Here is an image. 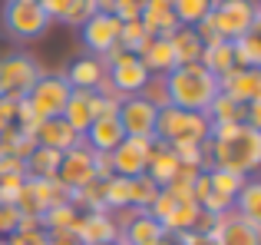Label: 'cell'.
<instances>
[{"instance_id":"681fc988","label":"cell","mask_w":261,"mask_h":245,"mask_svg":"<svg viewBox=\"0 0 261 245\" xmlns=\"http://www.w3.org/2000/svg\"><path fill=\"white\" fill-rule=\"evenodd\" d=\"M96 13H116V0H93Z\"/></svg>"},{"instance_id":"4fadbf2b","label":"cell","mask_w":261,"mask_h":245,"mask_svg":"<svg viewBox=\"0 0 261 245\" xmlns=\"http://www.w3.org/2000/svg\"><path fill=\"white\" fill-rule=\"evenodd\" d=\"M106 77H109V83L116 86L119 96H139V90L146 86V80H149V70L142 66L139 57L126 53L122 60H116V63L106 70Z\"/></svg>"},{"instance_id":"f546056e","label":"cell","mask_w":261,"mask_h":245,"mask_svg":"<svg viewBox=\"0 0 261 245\" xmlns=\"http://www.w3.org/2000/svg\"><path fill=\"white\" fill-rule=\"evenodd\" d=\"M63 119L73 126V133L83 136L93 122V110H89V90H73L70 103L63 106Z\"/></svg>"},{"instance_id":"d590c367","label":"cell","mask_w":261,"mask_h":245,"mask_svg":"<svg viewBox=\"0 0 261 245\" xmlns=\"http://www.w3.org/2000/svg\"><path fill=\"white\" fill-rule=\"evenodd\" d=\"M129 206V179L109 176L106 179V212H119Z\"/></svg>"},{"instance_id":"603a6c76","label":"cell","mask_w":261,"mask_h":245,"mask_svg":"<svg viewBox=\"0 0 261 245\" xmlns=\"http://www.w3.org/2000/svg\"><path fill=\"white\" fill-rule=\"evenodd\" d=\"M60 159H63V153H57V149H46V146H37V149H33V153L23 159V176H27V179H57Z\"/></svg>"},{"instance_id":"74e56055","label":"cell","mask_w":261,"mask_h":245,"mask_svg":"<svg viewBox=\"0 0 261 245\" xmlns=\"http://www.w3.org/2000/svg\"><path fill=\"white\" fill-rule=\"evenodd\" d=\"M172 153L182 166L202 169V142H172Z\"/></svg>"},{"instance_id":"6da1fadb","label":"cell","mask_w":261,"mask_h":245,"mask_svg":"<svg viewBox=\"0 0 261 245\" xmlns=\"http://www.w3.org/2000/svg\"><path fill=\"white\" fill-rule=\"evenodd\" d=\"M261 166V129L245 122L235 126H212V136L202 142V169H228L245 179Z\"/></svg>"},{"instance_id":"d6a6232c","label":"cell","mask_w":261,"mask_h":245,"mask_svg":"<svg viewBox=\"0 0 261 245\" xmlns=\"http://www.w3.org/2000/svg\"><path fill=\"white\" fill-rule=\"evenodd\" d=\"M155 195H159V186H155V182L149 179L146 173L136 176V179H129V206H136V209H149Z\"/></svg>"},{"instance_id":"44dd1931","label":"cell","mask_w":261,"mask_h":245,"mask_svg":"<svg viewBox=\"0 0 261 245\" xmlns=\"http://www.w3.org/2000/svg\"><path fill=\"white\" fill-rule=\"evenodd\" d=\"M139 23H142V30H146V37H162V40H169L178 27H182L175 20L172 7H159V4H146L142 7Z\"/></svg>"},{"instance_id":"5b68a950","label":"cell","mask_w":261,"mask_h":245,"mask_svg":"<svg viewBox=\"0 0 261 245\" xmlns=\"http://www.w3.org/2000/svg\"><path fill=\"white\" fill-rule=\"evenodd\" d=\"M212 20L222 40H238L261 27V10L255 0H212Z\"/></svg>"},{"instance_id":"2e32d148","label":"cell","mask_w":261,"mask_h":245,"mask_svg":"<svg viewBox=\"0 0 261 245\" xmlns=\"http://www.w3.org/2000/svg\"><path fill=\"white\" fill-rule=\"evenodd\" d=\"M33 139H37V146H46V149H57V153H66V149H73L83 136L73 133V126L66 122L63 116H50V119H40L37 129H33Z\"/></svg>"},{"instance_id":"30bf717a","label":"cell","mask_w":261,"mask_h":245,"mask_svg":"<svg viewBox=\"0 0 261 245\" xmlns=\"http://www.w3.org/2000/svg\"><path fill=\"white\" fill-rule=\"evenodd\" d=\"M155 139H139V136H126L119 146L113 149V176H122V179H136V176L146 173L149 162V149H152Z\"/></svg>"},{"instance_id":"277c9868","label":"cell","mask_w":261,"mask_h":245,"mask_svg":"<svg viewBox=\"0 0 261 245\" xmlns=\"http://www.w3.org/2000/svg\"><path fill=\"white\" fill-rule=\"evenodd\" d=\"M40 77H43V70L30 53L13 50L7 57H0V96L4 100H13V103L23 100Z\"/></svg>"},{"instance_id":"60d3db41","label":"cell","mask_w":261,"mask_h":245,"mask_svg":"<svg viewBox=\"0 0 261 245\" xmlns=\"http://www.w3.org/2000/svg\"><path fill=\"white\" fill-rule=\"evenodd\" d=\"M142 7H146V0H116V13L113 17H119L122 23H126V20H139Z\"/></svg>"},{"instance_id":"7dc6e473","label":"cell","mask_w":261,"mask_h":245,"mask_svg":"<svg viewBox=\"0 0 261 245\" xmlns=\"http://www.w3.org/2000/svg\"><path fill=\"white\" fill-rule=\"evenodd\" d=\"M175 242L178 245H215L212 235H198V232H182V235H175Z\"/></svg>"},{"instance_id":"52a82bcc","label":"cell","mask_w":261,"mask_h":245,"mask_svg":"<svg viewBox=\"0 0 261 245\" xmlns=\"http://www.w3.org/2000/svg\"><path fill=\"white\" fill-rule=\"evenodd\" d=\"M0 23L13 40H37L50 30V17L40 4H13V0L4 4Z\"/></svg>"},{"instance_id":"d6986e66","label":"cell","mask_w":261,"mask_h":245,"mask_svg":"<svg viewBox=\"0 0 261 245\" xmlns=\"http://www.w3.org/2000/svg\"><path fill=\"white\" fill-rule=\"evenodd\" d=\"M139 60L149 70V77H166V73H172L178 66L175 53H172V43L162 40V37H149L146 43H142V50H139Z\"/></svg>"},{"instance_id":"c3c4849f","label":"cell","mask_w":261,"mask_h":245,"mask_svg":"<svg viewBox=\"0 0 261 245\" xmlns=\"http://www.w3.org/2000/svg\"><path fill=\"white\" fill-rule=\"evenodd\" d=\"M46 245H83L73 232H46Z\"/></svg>"},{"instance_id":"cb8c5ba5","label":"cell","mask_w":261,"mask_h":245,"mask_svg":"<svg viewBox=\"0 0 261 245\" xmlns=\"http://www.w3.org/2000/svg\"><path fill=\"white\" fill-rule=\"evenodd\" d=\"M231 212L242 215V219H248V222H258V226H261V182L255 179V176H251V179H245V186L235 192Z\"/></svg>"},{"instance_id":"11a10c76","label":"cell","mask_w":261,"mask_h":245,"mask_svg":"<svg viewBox=\"0 0 261 245\" xmlns=\"http://www.w3.org/2000/svg\"><path fill=\"white\" fill-rule=\"evenodd\" d=\"M109 245H122V242H119V239H116V242H109Z\"/></svg>"},{"instance_id":"5bb4252c","label":"cell","mask_w":261,"mask_h":245,"mask_svg":"<svg viewBox=\"0 0 261 245\" xmlns=\"http://www.w3.org/2000/svg\"><path fill=\"white\" fill-rule=\"evenodd\" d=\"M215 245H261V226L258 222H248L235 212L218 215V226L212 232Z\"/></svg>"},{"instance_id":"8d00e7d4","label":"cell","mask_w":261,"mask_h":245,"mask_svg":"<svg viewBox=\"0 0 261 245\" xmlns=\"http://www.w3.org/2000/svg\"><path fill=\"white\" fill-rule=\"evenodd\" d=\"M139 96L146 100L149 106H155V110H166V106H172V103H169V86H166V77H149V80H146V86L139 90Z\"/></svg>"},{"instance_id":"8fae6325","label":"cell","mask_w":261,"mask_h":245,"mask_svg":"<svg viewBox=\"0 0 261 245\" xmlns=\"http://www.w3.org/2000/svg\"><path fill=\"white\" fill-rule=\"evenodd\" d=\"M218 93L231 96L242 106L258 103L261 100V70H242V66H235L225 77H218Z\"/></svg>"},{"instance_id":"7402d4cb","label":"cell","mask_w":261,"mask_h":245,"mask_svg":"<svg viewBox=\"0 0 261 245\" xmlns=\"http://www.w3.org/2000/svg\"><path fill=\"white\" fill-rule=\"evenodd\" d=\"M162 226L152 219L149 212H139L126 229H119V242L122 245H152L155 239H162Z\"/></svg>"},{"instance_id":"836d02e7","label":"cell","mask_w":261,"mask_h":245,"mask_svg":"<svg viewBox=\"0 0 261 245\" xmlns=\"http://www.w3.org/2000/svg\"><path fill=\"white\" fill-rule=\"evenodd\" d=\"M205 176H208L212 189H218L222 195H228L231 202H235V192L245 186V176H238V173H228V169H205Z\"/></svg>"},{"instance_id":"ffe728a7","label":"cell","mask_w":261,"mask_h":245,"mask_svg":"<svg viewBox=\"0 0 261 245\" xmlns=\"http://www.w3.org/2000/svg\"><path fill=\"white\" fill-rule=\"evenodd\" d=\"M66 77V83L73 86V90H96V83H99L102 77H106V66H102V60L99 57H76L70 63V70L63 73Z\"/></svg>"},{"instance_id":"f35d334b","label":"cell","mask_w":261,"mask_h":245,"mask_svg":"<svg viewBox=\"0 0 261 245\" xmlns=\"http://www.w3.org/2000/svg\"><path fill=\"white\" fill-rule=\"evenodd\" d=\"M23 182H27V176H0V206H13Z\"/></svg>"},{"instance_id":"f907efd6","label":"cell","mask_w":261,"mask_h":245,"mask_svg":"<svg viewBox=\"0 0 261 245\" xmlns=\"http://www.w3.org/2000/svg\"><path fill=\"white\" fill-rule=\"evenodd\" d=\"M152 245H178V242H175V235H162V239H155Z\"/></svg>"},{"instance_id":"3957f363","label":"cell","mask_w":261,"mask_h":245,"mask_svg":"<svg viewBox=\"0 0 261 245\" xmlns=\"http://www.w3.org/2000/svg\"><path fill=\"white\" fill-rule=\"evenodd\" d=\"M212 136V122L198 110H178L166 106L155 113V139L172 146V142H205Z\"/></svg>"},{"instance_id":"4dcf8cb0","label":"cell","mask_w":261,"mask_h":245,"mask_svg":"<svg viewBox=\"0 0 261 245\" xmlns=\"http://www.w3.org/2000/svg\"><path fill=\"white\" fill-rule=\"evenodd\" d=\"M70 202L80 209V212H106V182L93 179L89 186L76 189V192L70 195Z\"/></svg>"},{"instance_id":"83f0119b","label":"cell","mask_w":261,"mask_h":245,"mask_svg":"<svg viewBox=\"0 0 261 245\" xmlns=\"http://www.w3.org/2000/svg\"><path fill=\"white\" fill-rule=\"evenodd\" d=\"M198 63H202L212 77H225L228 70H235V50H231V40H222V43L205 46Z\"/></svg>"},{"instance_id":"ab89813d","label":"cell","mask_w":261,"mask_h":245,"mask_svg":"<svg viewBox=\"0 0 261 245\" xmlns=\"http://www.w3.org/2000/svg\"><path fill=\"white\" fill-rule=\"evenodd\" d=\"M40 7L46 10L50 23H53V20H60V23H63V20L70 17V10L76 7V0H40Z\"/></svg>"},{"instance_id":"d4e9b609","label":"cell","mask_w":261,"mask_h":245,"mask_svg":"<svg viewBox=\"0 0 261 245\" xmlns=\"http://www.w3.org/2000/svg\"><path fill=\"white\" fill-rule=\"evenodd\" d=\"M80 209L73 202H63V206H50L46 212H40V229L43 232H73L80 222Z\"/></svg>"},{"instance_id":"1f68e13d","label":"cell","mask_w":261,"mask_h":245,"mask_svg":"<svg viewBox=\"0 0 261 245\" xmlns=\"http://www.w3.org/2000/svg\"><path fill=\"white\" fill-rule=\"evenodd\" d=\"M172 13L182 27H195L212 13V0H172Z\"/></svg>"},{"instance_id":"b9f144b4","label":"cell","mask_w":261,"mask_h":245,"mask_svg":"<svg viewBox=\"0 0 261 245\" xmlns=\"http://www.w3.org/2000/svg\"><path fill=\"white\" fill-rule=\"evenodd\" d=\"M215 226H218V215H215V212H205V209H198V212H195V222H192L189 232L212 235V232H215Z\"/></svg>"},{"instance_id":"e0dca14e","label":"cell","mask_w":261,"mask_h":245,"mask_svg":"<svg viewBox=\"0 0 261 245\" xmlns=\"http://www.w3.org/2000/svg\"><path fill=\"white\" fill-rule=\"evenodd\" d=\"M122 139H126V133L119 126V116H96L83 133V142L93 153H113Z\"/></svg>"},{"instance_id":"db71d44e","label":"cell","mask_w":261,"mask_h":245,"mask_svg":"<svg viewBox=\"0 0 261 245\" xmlns=\"http://www.w3.org/2000/svg\"><path fill=\"white\" fill-rule=\"evenodd\" d=\"M0 245H10V242H7V239H0Z\"/></svg>"},{"instance_id":"7bdbcfd3","label":"cell","mask_w":261,"mask_h":245,"mask_svg":"<svg viewBox=\"0 0 261 245\" xmlns=\"http://www.w3.org/2000/svg\"><path fill=\"white\" fill-rule=\"evenodd\" d=\"M7 242L10 245H46V232L43 229H37V232H13V235H7Z\"/></svg>"},{"instance_id":"9c48e42d","label":"cell","mask_w":261,"mask_h":245,"mask_svg":"<svg viewBox=\"0 0 261 245\" xmlns=\"http://www.w3.org/2000/svg\"><path fill=\"white\" fill-rule=\"evenodd\" d=\"M155 106H149L142 96H122L119 100V126L126 136H139V139H155Z\"/></svg>"},{"instance_id":"7a4b0ae2","label":"cell","mask_w":261,"mask_h":245,"mask_svg":"<svg viewBox=\"0 0 261 245\" xmlns=\"http://www.w3.org/2000/svg\"><path fill=\"white\" fill-rule=\"evenodd\" d=\"M169 103L178 110H198L205 113L208 103L218 96V77H212L202 63H182L172 73H166Z\"/></svg>"},{"instance_id":"f5cc1de1","label":"cell","mask_w":261,"mask_h":245,"mask_svg":"<svg viewBox=\"0 0 261 245\" xmlns=\"http://www.w3.org/2000/svg\"><path fill=\"white\" fill-rule=\"evenodd\" d=\"M13 4H40V0H13Z\"/></svg>"},{"instance_id":"f6af8a7d","label":"cell","mask_w":261,"mask_h":245,"mask_svg":"<svg viewBox=\"0 0 261 245\" xmlns=\"http://www.w3.org/2000/svg\"><path fill=\"white\" fill-rule=\"evenodd\" d=\"M0 176H23V159H17V156H0Z\"/></svg>"},{"instance_id":"bcb514c9","label":"cell","mask_w":261,"mask_h":245,"mask_svg":"<svg viewBox=\"0 0 261 245\" xmlns=\"http://www.w3.org/2000/svg\"><path fill=\"white\" fill-rule=\"evenodd\" d=\"M13 106H17L13 100H4V96H0V133L13 126Z\"/></svg>"},{"instance_id":"8992f818","label":"cell","mask_w":261,"mask_h":245,"mask_svg":"<svg viewBox=\"0 0 261 245\" xmlns=\"http://www.w3.org/2000/svg\"><path fill=\"white\" fill-rule=\"evenodd\" d=\"M73 86L66 83L63 73H43L33 83V90L27 93V103L37 113V119H50V116H63V106L70 103Z\"/></svg>"},{"instance_id":"ac0fdd59","label":"cell","mask_w":261,"mask_h":245,"mask_svg":"<svg viewBox=\"0 0 261 245\" xmlns=\"http://www.w3.org/2000/svg\"><path fill=\"white\" fill-rule=\"evenodd\" d=\"M178 166H182V162L175 159L172 146H166V142L155 139L152 149H149V162H146V176H149V179H152L159 189H166L169 182L178 176Z\"/></svg>"},{"instance_id":"9a60e30c","label":"cell","mask_w":261,"mask_h":245,"mask_svg":"<svg viewBox=\"0 0 261 245\" xmlns=\"http://www.w3.org/2000/svg\"><path fill=\"white\" fill-rule=\"evenodd\" d=\"M73 235L83 245H109L119 239V229L113 222V212H83Z\"/></svg>"},{"instance_id":"4316f807","label":"cell","mask_w":261,"mask_h":245,"mask_svg":"<svg viewBox=\"0 0 261 245\" xmlns=\"http://www.w3.org/2000/svg\"><path fill=\"white\" fill-rule=\"evenodd\" d=\"M261 30V27H258ZM248 30L245 37L231 40V50H235V66L242 70H261V33Z\"/></svg>"},{"instance_id":"e575fe53","label":"cell","mask_w":261,"mask_h":245,"mask_svg":"<svg viewBox=\"0 0 261 245\" xmlns=\"http://www.w3.org/2000/svg\"><path fill=\"white\" fill-rule=\"evenodd\" d=\"M146 30H142V23L139 20H126V23L119 27V40L116 43L122 46L126 53H133V57H139V50H142V43H146Z\"/></svg>"},{"instance_id":"f1b7e54d","label":"cell","mask_w":261,"mask_h":245,"mask_svg":"<svg viewBox=\"0 0 261 245\" xmlns=\"http://www.w3.org/2000/svg\"><path fill=\"white\" fill-rule=\"evenodd\" d=\"M205 116H208L212 126H235V122H245V106L235 103L231 96H225V93H218L208 103Z\"/></svg>"},{"instance_id":"816d5d0a","label":"cell","mask_w":261,"mask_h":245,"mask_svg":"<svg viewBox=\"0 0 261 245\" xmlns=\"http://www.w3.org/2000/svg\"><path fill=\"white\" fill-rule=\"evenodd\" d=\"M146 4H159V7H172V0H146Z\"/></svg>"},{"instance_id":"484cf974","label":"cell","mask_w":261,"mask_h":245,"mask_svg":"<svg viewBox=\"0 0 261 245\" xmlns=\"http://www.w3.org/2000/svg\"><path fill=\"white\" fill-rule=\"evenodd\" d=\"M169 43H172V53H175V63H198L202 60V40H198V33L192 30V27H178V30L169 37Z\"/></svg>"},{"instance_id":"ba28073f","label":"cell","mask_w":261,"mask_h":245,"mask_svg":"<svg viewBox=\"0 0 261 245\" xmlns=\"http://www.w3.org/2000/svg\"><path fill=\"white\" fill-rule=\"evenodd\" d=\"M57 179L63 182L70 192H76V189H83V186H89V182L96 179L93 149H89L83 139H80L73 149H66V153H63V159H60V169H57Z\"/></svg>"},{"instance_id":"ee69618b","label":"cell","mask_w":261,"mask_h":245,"mask_svg":"<svg viewBox=\"0 0 261 245\" xmlns=\"http://www.w3.org/2000/svg\"><path fill=\"white\" fill-rule=\"evenodd\" d=\"M93 169H96V179L106 182L113 176V156L109 153H93Z\"/></svg>"},{"instance_id":"7c38bea8","label":"cell","mask_w":261,"mask_h":245,"mask_svg":"<svg viewBox=\"0 0 261 245\" xmlns=\"http://www.w3.org/2000/svg\"><path fill=\"white\" fill-rule=\"evenodd\" d=\"M119 27H122V20L113 17V13H93V17L80 27V30H83L86 50L93 53V57H102V53L119 40Z\"/></svg>"}]
</instances>
